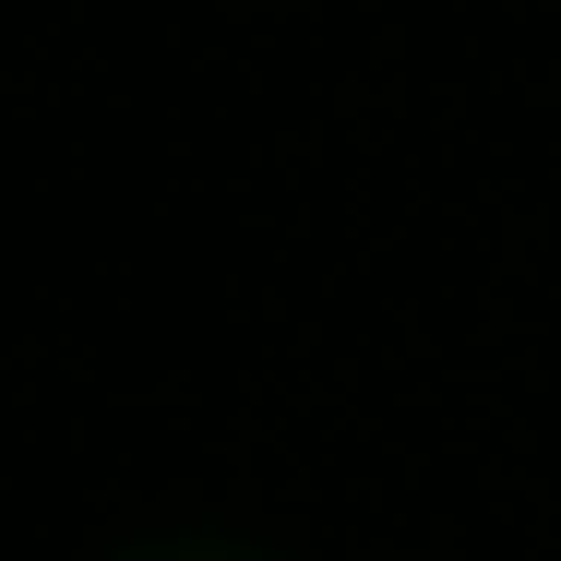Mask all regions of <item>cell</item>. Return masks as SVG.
Wrapping results in <instances>:
<instances>
[{
  "instance_id": "1",
  "label": "cell",
  "mask_w": 561,
  "mask_h": 561,
  "mask_svg": "<svg viewBox=\"0 0 561 561\" xmlns=\"http://www.w3.org/2000/svg\"><path fill=\"white\" fill-rule=\"evenodd\" d=\"M108 561H287V550H251V538H131Z\"/></svg>"
}]
</instances>
